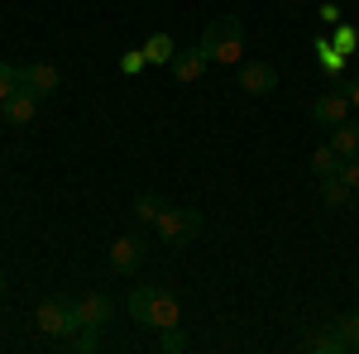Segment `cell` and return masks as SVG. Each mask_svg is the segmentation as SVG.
<instances>
[{"instance_id": "cell-22", "label": "cell", "mask_w": 359, "mask_h": 354, "mask_svg": "<svg viewBox=\"0 0 359 354\" xmlns=\"http://www.w3.org/2000/svg\"><path fill=\"white\" fill-rule=\"evenodd\" d=\"M158 350H163V354H182V350H187V335H182L177 326L158 330Z\"/></svg>"}, {"instance_id": "cell-25", "label": "cell", "mask_w": 359, "mask_h": 354, "mask_svg": "<svg viewBox=\"0 0 359 354\" xmlns=\"http://www.w3.org/2000/svg\"><path fill=\"white\" fill-rule=\"evenodd\" d=\"M340 177H345V182L359 191V158H345V163H340Z\"/></svg>"}, {"instance_id": "cell-18", "label": "cell", "mask_w": 359, "mask_h": 354, "mask_svg": "<svg viewBox=\"0 0 359 354\" xmlns=\"http://www.w3.org/2000/svg\"><path fill=\"white\" fill-rule=\"evenodd\" d=\"M331 330L340 335V345H345V354L359 350V311H345V316H335Z\"/></svg>"}, {"instance_id": "cell-23", "label": "cell", "mask_w": 359, "mask_h": 354, "mask_svg": "<svg viewBox=\"0 0 359 354\" xmlns=\"http://www.w3.org/2000/svg\"><path fill=\"white\" fill-rule=\"evenodd\" d=\"M144 67H149V57H144V48H130V53L120 57V72H125V77H139Z\"/></svg>"}, {"instance_id": "cell-7", "label": "cell", "mask_w": 359, "mask_h": 354, "mask_svg": "<svg viewBox=\"0 0 359 354\" xmlns=\"http://www.w3.org/2000/svg\"><path fill=\"white\" fill-rule=\"evenodd\" d=\"M350 110H355V106H350V96L335 86V91H326V96H316V101H311V120H316L321 130H335L340 120H350Z\"/></svg>"}, {"instance_id": "cell-16", "label": "cell", "mask_w": 359, "mask_h": 354, "mask_svg": "<svg viewBox=\"0 0 359 354\" xmlns=\"http://www.w3.org/2000/svg\"><path fill=\"white\" fill-rule=\"evenodd\" d=\"M163 196H158V191H139L135 201H130V211H135V220H144V225H154V220L163 216Z\"/></svg>"}, {"instance_id": "cell-10", "label": "cell", "mask_w": 359, "mask_h": 354, "mask_svg": "<svg viewBox=\"0 0 359 354\" xmlns=\"http://www.w3.org/2000/svg\"><path fill=\"white\" fill-rule=\"evenodd\" d=\"M206 62H211V57H206V48L196 43V48H177L172 62H168V72H172L177 82H196V77L206 72Z\"/></svg>"}, {"instance_id": "cell-27", "label": "cell", "mask_w": 359, "mask_h": 354, "mask_svg": "<svg viewBox=\"0 0 359 354\" xmlns=\"http://www.w3.org/2000/svg\"><path fill=\"white\" fill-rule=\"evenodd\" d=\"M340 91H345V96H350V106L359 110V72H355V77H350V82H345V86H340Z\"/></svg>"}, {"instance_id": "cell-21", "label": "cell", "mask_w": 359, "mask_h": 354, "mask_svg": "<svg viewBox=\"0 0 359 354\" xmlns=\"http://www.w3.org/2000/svg\"><path fill=\"white\" fill-rule=\"evenodd\" d=\"M306 350H316V354H345V345H340V335H335V330H316V335L306 340Z\"/></svg>"}, {"instance_id": "cell-8", "label": "cell", "mask_w": 359, "mask_h": 354, "mask_svg": "<svg viewBox=\"0 0 359 354\" xmlns=\"http://www.w3.org/2000/svg\"><path fill=\"white\" fill-rule=\"evenodd\" d=\"M139 264H144V240L139 235H120L111 245V273L130 278V273H139Z\"/></svg>"}, {"instance_id": "cell-1", "label": "cell", "mask_w": 359, "mask_h": 354, "mask_svg": "<svg viewBox=\"0 0 359 354\" xmlns=\"http://www.w3.org/2000/svg\"><path fill=\"white\" fill-rule=\"evenodd\" d=\"M130 316L149 330H168V326L182 321V306H177V297H172L168 287H149V282H144V287L130 292Z\"/></svg>"}, {"instance_id": "cell-12", "label": "cell", "mask_w": 359, "mask_h": 354, "mask_svg": "<svg viewBox=\"0 0 359 354\" xmlns=\"http://www.w3.org/2000/svg\"><path fill=\"white\" fill-rule=\"evenodd\" d=\"M355 201V187L335 172V177H321V206H331V211H345Z\"/></svg>"}, {"instance_id": "cell-19", "label": "cell", "mask_w": 359, "mask_h": 354, "mask_svg": "<svg viewBox=\"0 0 359 354\" xmlns=\"http://www.w3.org/2000/svg\"><path fill=\"white\" fill-rule=\"evenodd\" d=\"M57 345H67V350H77V354H91V350H101V330H72L67 340H57Z\"/></svg>"}, {"instance_id": "cell-15", "label": "cell", "mask_w": 359, "mask_h": 354, "mask_svg": "<svg viewBox=\"0 0 359 354\" xmlns=\"http://www.w3.org/2000/svg\"><path fill=\"white\" fill-rule=\"evenodd\" d=\"M331 144H335L340 158H359V125L355 120H340V125L331 130Z\"/></svg>"}, {"instance_id": "cell-28", "label": "cell", "mask_w": 359, "mask_h": 354, "mask_svg": "<svg viewBox=\"0 0 359 354\" xmlns=\"http://www.w3.org/2000/svg\"><path fill=\"white\" fill-rule=\"evenodd\" d=\"M0 292H5V273H0Z\"/></svg>"}, {"instance_id": "cell-20", "label": "cell", "mask_w": 359, "mask_h": 354, "mask_svg": "<svg viewBox=\"0 0 359 354\" xmlns=\"http://www.w3.org/2000/svg\"><path fill=\"white\" fill-rule=\"evenodd\" d=\"M331 43H335V48H340V53H345V57H350V53H355V48H359V29H355V25H345V20H340V25H331Z\"/></svg>"}, {"instance_id": "cell-4", "label": "cell", "mask_w": 359, "mask_h": 354, "mask_svg": "<svg viewBox=\"0 0 359 354\" xmlns=\"http://www.w3.org/2000/svg\"><path fill=\"white\" fill-rule=\"evenodd\" d=\"M34 321H39V330L48 340H67L72 330H82V321H77V297H43Z\"/></svg>"}, {"instance_id": "cell-17", "label": "cell", "mask_w": 359, "mask_h": 354, "mask_svg": "<svg viewBox=\"0 0 359 354\" xmlns=\"http://www.w3.org/2000/svg\"><path fill=\"white\" fill-rule=\"evenodd\" d=\"M340 163H345V158L335 154V144H321V149L311 154V172H316V182H321V177H335Z\"/></svg>"}, {"instance_id": "cell-14", "label": "cell", "mask_w": 359, "mask_h": 354, "mask_svg": "<svg viewBox=\"0 0 359 354\" xmlns=\"http://www.w3.org/2000/svg\"><path fill=\"white\" fill-rule=\"evenodd\" d=\"M311 53H316V62H321L331 77H340V72H345V53L331 43V34H316V39H311Z\"/></svg>"}, {"instance_id": "cell-13", "label": "cell", "mask_w": 359, "mask_h": 354, "mask_svg": "<svg viewBox=\"0 0 359 354\" xmlns=\"http://www.w3.org/2000/svg\"><path fill=\"white\" fill-rule=\"evenodd\" d=\"M172 53H177V43H172V34H163V29L144 39V57H149V67H168Z\"/></svg>"}, {"instance_id": "cell-11", "label": "cell", "mask_w": 359, "mask_h": 354, "mask_svg": "<svg viewBox=\"0 0 359 354\" xmlns=\"http://www.w3.org/2000/svg\"><path fill=\"white\" fill-rule=\"evenodd\" d=\"M34 110H39V96H29L25 86H15V91L0 101V115H5V125H29V120H34Z\"/></svg>"}, {"instance_id": "cell-24", "label": "cell", "mask_w": 359, "mask_h": 354, "mask_svg": "<svg viewBox=\"0 0 359 354\" xmlns=\"http://www.w3.org/2000/svg\"><path fill=\"white\" fill-rule=\"evenodd\" d=\"M15 86H20V67H10V62H0V101H5V96H10Z\"/></svg>"}, {"instance_id": "cell-6", "label": "cell", "mask_w": 359, "mask_h": 354, "mask_svg": "<svg viewBox=\"0 0 359 354\" xmlns=\"http://www.w3.org/2000/svg\"><path fill=\"white\" fill-rule=\"evenodd\" d=\"M20 86H25L29 96L48 101L57 86H62V77H57V67H53V62H25V67H20Z\"/></svg>"}, {"instance_id": "cell-26", "label": "cell", "mask_w": 359, "mask_h": 354, "mask_svg": "<svg viewBox=\"0 0 359 354\" xmlns=\"http://www.w3.org/2000/svg\"><path fill=\"white\" fill-rule=\"evenodd\" d=\"M340 20H345V15H340V5H321V25H326V29L340 25Z\"/></svg>"}, {"instance_id": "cell-9", "label": "cell", "mask_w": 359, "mask_h": 354, "mask_svg": "<svg viewBox=\"0 0 359 354\" xmlns=\"http://www.w3.org/2000/svg\"><path fill=\"white\" fill-rule=\"evenodd\" d=\"M111 316H115V301L106 297V292H86V297H77V321H82L86 330H101Z\"/></svg>"}, {"instance_id": "cell-5", "label": "cell", "mask_w": 359, "mask_h": 354, "mask_svg": "<svg viewBox=\"0 0 359 354\" xmlns=\"http://www.w3.org/2000/svg\"><path fill=\"white\" fill-rule=\"evenodd\" d=\"M235 82H240L245 96H269V91H278V67L264 62V57H245L235 67Z\"/></svg>"}, {"instance_id": "cell-2", "label": "cell", "mask_w": 359, "mask_h": 354, "mask_svg": "<svg viewBox=\"0 0 359 354\" xmlns=\"http://www.w3.org/2000/svg\"><path fill=\"white\" fill-rule=\"evenodd\" d=\"M201 48L211 62H225V67H240L245 62V20L235 15H216L206 34H201Z\"/></svg>"}, {"instance_id": "cell-3", "label": "cell", "mask_w": 359, "mask_h": 354, "mask_svg": "<svg viewBox=\"0 0 359 354\" xmlns=\"http://www.w3.org/2000/svg\"><path fill=\"white\" fill-rule=\"evenodd\" d=\"M201 211L196 206H163V216L154 220V230H158V240H163L168 249H182V245H192L196 235H201Z\"/></svg>"}]
</instances>
